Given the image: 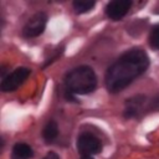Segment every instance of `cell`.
<instances>
[{"label":"cell","mask_w":159,"mask_h":159,"mask_svg":"<svg viewBox=\"0 0 159 159\" xmlns=\"http://www.w3.org/2000/svg\"><path fill=\"white\" fill-rule=\"evenodd\" d=\"M14 152V157L20 158V159H29L34 155V152L31 149V147L26 143H17L14 145L12 148Z\"/></svg>","instance_id":"cell-8"},{"label":"cell","mask_w":159,"mask_h":159,"mask_svg":"<svg viewBox=\"0 0 159 159\" xmlns=\"http://www.w3.org/2000/svg\"><path fill=\"white\" fill-rule=\"evenodd\" d=\"M145 101H147V98L143 94H138V96H134V97L127 99L125 108H124V117L125 118L135 117L140 112V109L144 106Z\"/></svg>","instance_id":"cell-7"},{"label":"cell","mask_w":159,"mask_h":159,"mask_svg":"<svg viewBox=\"0 0 159 159\" xmlns=\"http://www.w3.org/2000/svg\"><path fill=\"white\" fill-rule=\"evenodd\" d=\"M46 22H47V15L43 11L36 12L25 24V26L22 29V36H25L27 39L40 36L46 27Z\"/></svg>","instance_id":"cell-4"},{"label":"cell","mask_w":159,"mask_h":159,"mask_svg":"<svg viewBox=\"0 0 159 159\" xmlns=\"http://www.w3.org/2000/svg\"><path fill=\"white\" fill-rule=\"evenodd\" d=\"M66 91L73 94H87L94 91L97 78L93 70L88 66H80L71 70L65 77Z\"/></svg>","instance_id":"cell-2"},{"label":"cell","mask_w":159,"mask_h":159,"mask_svg":"<svg viewBox=\"0 0 159 159\" xmlns=\"http://www.w3.org/2000/svg\"><path fill=\"white\" fill-rule=\"evenodd\" d=\"M77 149L83 157H91L102 150L101 140L92 133H81L77 138Z\"/></svg>","instance_id":"cell-3"},{"label":"cell","mask_w":159,"mask_h":159,"mask_svg":"<svg viewBox=\"0 0 159 159\" xmlns=\"http://www.w3.org/2000/svg\"><path fill=\"white\" fill-rule=\"evenodd\" d=\"M94 4H96L94 0H76L73 1V9L78 14H84L89 11L94 6Z\"/></svg>","instance_id":"cell-10"},{"label":"cell","mask_w":159,"mask_h":159,"mask_svg":"<svg viewBox=\"0 0 159 159\" xmlns=\"http://www.w3.org/2000/svg\"><path fill=\"white\" fill-rule=\"evenodd\" d=\"M30 76V70L26 67H19L16 70H14L11 73H9L7 76H5V78H2L0 88L2 92H14L17 87H20V84L24 83V81Z\"/></svg>","instance_id":"cell-5"},{"label":"cell","mask_w":159,"mask_h":159,"mask_svg":"<svg viewBox=\"0 0 159 159\" xmlns=\"http://www.w3.org/2000/svg\"><path fill=\"white\" fill-rule=\"evenodd\" d=\"M130 6H132L130 0H114L107 4L106 14L112 20H119L129 11Z\"/></svg>","instance_id":"cell-6"},{"label":"cell","mask_w":159,"mask_h":159,"mask_svg":"<svg viewBox=\"0 0 159 159\" xmlns=\"http://www.w3.org/2000/svg\"><path fill=\"white\" fill-rule=\"evenodd\" d=\"M42 159H60V157H58L55 152H48Z\"/></svg>","instance_id":"cell-12"},{"label":"cell","mask_w":159,"mask_h":159,"mask_svg":"<svg viewBox=\"0 0 159 159\" xmlns=\"http://www.w3.org/2000/svg\"><path fill=\"white\" fill-rule=\"evenodd\" d=\"M15 159H20V158H16V157H15Z\"/></svg>","instance_id":"cell-14"},{"label":"cell","mask_w":159,"mask_h":159,"mask_svg":"<svg viewBox=\"0 0 159 159\" xmlns=\"http://www.w3.org/2000/svg\"><path fill=\"white\" fill-rule=\"evenodd\" d=\"M148 40H149L148 42H149V45H150L152 48H154V50H159V24L155 25V26L152 29Z\"/></svg>","instance_id":"cell-11"},{"label":"cell","mask_w":159,"mask_h":159,"mask_svg":"<svg viewBox=\"0 0 159 159\" xmlns=\"http://www.w3.org/2000/svg\"><path fill=\"white\" fill-rule=\"evenodd\" d=\"M149 66V57L142 48L125 51L106 73V87L111 93L120 92L137 77L143 75Z\"/></svg>","instance_id":"cell-1"},{"label":"cell","mask_w":159,"mask_h":159,"mask_svg":"<svg viewBox=\"0 0 159 159\" xmlns=\"http://www.w3.org/2000/svg\"><path fill=\"white\" fill-rule=\"evenodd\" d=\"M58 135V127H57V123L56 122H53V120H50L46 125H45V128H43V130H42V137H43V139L46 140V142H52L56 137Z\"/></svg>","instance_id":"cell-9"},{"label":"cell","mask_w":159,"mask_h":159,"mask_svg":"<svg viewBox=\"0 0 159 159\" xmlns=\"http://www.w3.org/2000/svg\"><path fill=\"white\" fill-rule=\"evenodd\" d=\"M82 159H93V158H92V157H83Z\"/></svg>","instance_id":"cell-13"}]
</instances>
